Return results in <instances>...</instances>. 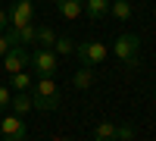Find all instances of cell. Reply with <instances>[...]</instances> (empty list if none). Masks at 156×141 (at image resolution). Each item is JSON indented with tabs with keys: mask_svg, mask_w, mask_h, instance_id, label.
Wrapping results in <instances>:
<instances>
[{
	"mask_svg": "<svg viewBox=\"0 0 156 141\" xmlns=\"http://www.w3.org/2000/svg\"><path fill=\"white\" fill-rule=\"evenodd\" d=\"M6 16H9V28H22V25L34 22V3L31 0H16Z\"/></svg>",
	"mask_w": 156,
	"mask_h": 141,
	"instance_id": "obj_6",
	"label": "cell"
},
{
	"mask_svg": "<svg viewBox=\"0 0 156 141\" xmlns=\"http://www.w3.org/2000/svg\"><path fill=\"white\" fill-rule=\"evenodd\" d=\"M75 57L81 60V66H97L109 57V47L100 41H84V44H75Z\"/></svg>",
	"mask_w": 156,
	"mask_h": 141,
	"instance_id": "obj_4",
	"label": "cell"
},
{
	"mask_svg": "<svg viewBox=\"0 0 156 141\" xmlns=\"http://www.w3.org/2000/svg\"><path fill=\"white\" fill-rule=\"evenodd\" d=\"M106 13H109V0H84V16H87L90 22L103 19Z\"/></svg>",
	"mask_w": 156,
	"mask_h": 141,
	"instance_id": "obj_11",
	"label": "cell"
},
{
	"mask_svg": "<svg viewBox=\"0 0 156 141\" xmlns=\"http://www.w3.org/2000/svg\"><path fill=\"white\" fill-rule=\"evenodd\" d=\"M12 32H16V38H19L22 47H34V44H37V25H34V22L22 25V28H12Z\"/></svg>",
	"mask_w": 156,
	"mask_h": 141,
	"instance_id": "obj_12",
	"label": "cell"
},
{
	"mask_svg": "<svg viewBox=\"0 0 156 141\" xmlns=\"http://www.w3.org/2000/svg\"><path fill=\"white\" fill-rule=\"evenodd\" d=\"M9 107L16 116H25V113H31L34 104H31V91H12V100H9Z\"/></svg>",
	"mask_w": 156,
	"mask_h": 141,
	"instance_id": "obj_9",
	"label": "cell"
},
{
	"mask_svg": "<svg viewBox=\"0 0 156 141\" xmlns=\"http://www.w3.org/2000/svg\"><path fill=\"white\" fill-rule=\"evenodd\" d=\"M9 100H12V91H9L6 85H0V113H3V110L9 107Z\"/></svg>",
	"mask_w": 156,
	"mask_h": 141,
	"instance_id": "obj_18",
	"label": "cell"
},
{
	"mask_svg": "<svg viewBox=\"0 0 156 141\" xmlns=\"http://www.w3.org/2000/svg\"><path fill=\"white\" fill-rule=\"evenodd\" d=\"M56 13L72 22L78 16H84V0H56Z\"/></svg>",
	"mask_w": 156,
	"mask_h": 141,
	"instance_id": "obj_8",
	"label": "cell"
},
{
	"mask_svg": "<svg viewBox=\"0 0 156 141\" xmlns=\"http://www.w3.org/2000/svg\"><path fill=\"white\" fill-rule=\"evenodd\" d=\"M31 104H34V110H56L59 107V88H56V82L53 79H37L34 85H31Z\"/></svg>",
	"mask_w": 156,
	"mask_h": 141,
	"instance_id": "obj_1",
	"label": "cell"
},
{
	"mask_svg": "<svg viewBox=\"0 0 156 141\" xmlns=\"http://www.w3.org/2000/svg\"><path fill=\"white\" fill-rule=\"evenodd\" d=\"M31 75L28 72H12L9 75V91H31Z\"/></svg>",
	"mask_w": 156,
	"mask_h": 141,
	"instance_id": "obj_14",
	"label": "cell"
},
{
	"mask_svg": "<svg viewBox=\"0 0 156 141\" xmlns=\"http://www.w3.org/2000/svg\"><path fill=\"white\" fill-rule=\"evenodd\" d=\"M94 141H119V125L115 122H97Z\"/></svg>",
	"mask_w": 156,
	"mask_h": 141,
	"instance_id": "obj_13",
	"label": "cell"
},
{
	"mask_svg": "<svg viewBox=\"0 0 156 141\" xmlns=\"http://www.w3.org/2000/svg\"><path fill=\"white\" fill-rule=\"evenodd\" d=\"M6 25H9V16H6V9H0V32H6Z\"/></svg>",
	"mask_w": 156,
	"mask_h": 141,
	"instance_id": "obj_21",
	"label": "cell"
},
{
	"mask_svg": "<svg viewBox=\"0 0 156 141\" xmlns=\"http://www.w3.org/2000/svg\"><path fill=\"white\" fill-rule=\"evenodd\" d=\"M109 13H112L119 22H128L134 9H131V3H128V0H112V3H109Z\"/></svg>",
	"mask_w": 156,
	"mask_h": 141,
	"instance_id": "obj_15",
	"label": "cell"
},
{
	"mask_svg": "<svg viewBox=\"0 0 156 141\" xmlns=\"http://www.w3.org/2000/svg\"><path fill=\"white\" fill-rule=\"evenodd\" d=\"M28 66L41 75V79H53L56 66H59V57L53 54V50H47V47H34L28 54Z\"/></svg>",
	"mask_w": 156,
	"mask_h": 141,
	"instance_id": "obj_3",
	"label": "cell"
},
{
	"mask_svg": "<svg viewBox=\"0 0 156 141\" xmlns=\"http://www.w3.org/2000/svg\"><path fill=\"white\" fill-rule=\"evenodd\" d=\"M9 47H12V44H9V38H6L3 32H0V60L6 57V50H9Z\"/></svg>",
	"mask_w": 156,
	"mask_h": 141,
	"instance_id": "obj_20",
	"label": "cell"
},
{
	"mask_svg": "<svg viewBox=\"0 0 156 141\" xmlns=\"http://www.w3.org/2000/svg\"><path fill=\"white\" fill-rule=\"evenodd\" d=\"M134 138V129L131 125H119V141H131Z\"/></svg>",
	"mask_w": 156,
	"mask_h": 141,
	"instance_id": "obj_19",
	"label": "cell"
},
{
	"mask_svg": "<svg viewBox=\"0 0 156 141\" xmlns=\"http://www.w3.org/2000/svg\"><path fill=\"white\" fill-rule=\"evenodd\" d=\"M112 54H115V60L119 63H128V66H134L137 63V54H140V38L134 35V32H125V35H119L112 41Z\"/></svg>",
	"mask_w": 156,
	"mask_h": 141,
	"instance_id": "obj_2",
	"label": "cell"
},
{
	"mask_svg": "<svg viewBox=\"0 0 156 141\" xmlns=\"http://www.w3.org/2000/svg\"><path fill=\"white\" fill-rule=\"evenodd\" d=\"M72 85L78 88V91H87V88L94 85V66H78L72 72Z\"/></svg>",
	"mask_w": 156,
	"mask_h": 141,
	"instance_id": "obj_10",
	"label": "cell"
},
{
	"mask_svg": "<svg viewBox=\"0 0 156 141\" xmlns=\"http://www.w3.org/2000/svg\"><path fill=\"white\" fill-rule=\"evenodd\" d=\"M25 66H28V47H9L3 57V72H25Z\"/></svg>",
	"mask_w": 156,
	"mask_h": 141,
	"instance_id": "obj_7",
	"label": "cell"
},
{
	"mask_svg": "<svg viewBox=\"0 0 156 141\" xmlns=\"http://www.w3.org/2000/svg\"><path fill=\"white\" fill-rule=\"evenodd\" d=\"M50 141H75V138H66V135H53Z\"/></svg>",
	"mask_w": 156,
	"mask_h": 141,
	"instance_id": "obj_22",
	"label": "cell"
},
{
	"mask_svg": "<svg viewBox=\"0 0 156 141\" xmlns=\"http://www.w3.org/2000/svg\"><path fill=\"white\" fill-rule=\"evenodd\" d=\"M109 3H112V0H109Z\"/></svg>",
	"mask_w": 156,
	"mask_h": 141,
	"instance_id": "obj_23",
	"label": "cell"
},
{
	"mask_svg": "<svg viewBox=\"0 0 156 141\" xmlns=\"http://www.w3.org/2000/svg\"><path fill=\"white\" fill-rule=\"evenodd\" d=\"M0 135H3V141H25L28 138V125H25L22 116H3L0 119Z\"/></svg>",
	"mask_w": 156,
	"mask_h": 141,
	"instance_id": "obj_5",
	"label": "cell"
},
{
	"mask_svg": "<svg viewBox=\"0 0 156 141\" xmlns=\"http://www.w3.org/2000/svg\"><path fill=\"white\" fill-rule=\"evenodd\" d=\"M53 54H56V57H69V54H75V41H72V38H62V35H56Z\"/></svg>",
	"mask_w": 156,
	"mask_h": 141,
	"instance_id": "obj_17",
	"label": "cell"
},
{
	"mask_svg": "<svg viewBox=\"0 0 156 141\" xmlns=\"http://www.w3.org/2000/svg\"><path fill=\"white\" fill-rule=\"evenodd\" d=\"M53 44H56V32L50 28V25H37V47L53 50Z\"/></svg>",
	"mask_w": 156,
	"mask_h": 141,
	"instance_id": "obj_16",
	"label": "cell"
}]
</instances>
